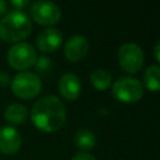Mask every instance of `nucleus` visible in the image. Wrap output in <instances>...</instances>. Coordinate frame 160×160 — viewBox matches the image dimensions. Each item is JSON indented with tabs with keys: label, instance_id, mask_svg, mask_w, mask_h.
<instances>
[{
	"label": "nucleus",
	"instance_id": "20e7f679",
	"mask_svg": "<svg viewBox=\"0 0 160 160\" xmlns=\"http://www.w3.org/2000/svg\"><path fill=\"white\" fill-rule=\"evenodd\" d=\"M111 92L118 101L125 104H134L142 98L144 86L136 78L122 76L112 84Z\"/></svg>",
	"mask_w": 160,
	"mask_h": 160
},
{
	"label": "nucleus",
	"instance_id": "a211bd4d",
	"mask_svg": "<svg viewBox=\"0 0 160 160\" xmlns=\"http://www.w3.org/2000/svg\"><path fill=\"white\" fill-rule=\"evenodd\" d=\"M11 5L15 8V10H21L22 11V9L29 5V1L28 0H12Z\"/></svg>",
	"mask_w": 160,
	"mask_h": 160
},
{
	"label": "nucleus",
	"instance_id": "2eb2a0df",
	"mask_svg": "<svg viewBox=\"0 0 160 160\" xmlns=\"http://www.w3.org/2000/svg\"><path fill=\"white\" fill-rule=\"evenodd\" d=\"M159 75H160V68L158 65H150L146 68V70L144 71V75H142V81L148 90H150L152 92L159 91V88H160Z\"/></svg>",
	"mask_w": 160,
	"mask_h": 160
},
{
	"label": "nucleus",
	"instance_id": "aec40b11",
	"mask_svg": "<svg viewBox=\"0 0 160 160\" xmlns=\"http://www.w3.org/2000/svg\"><path fill=\"white\" fill-rule=\"evenodd\" d=\"M8 11V2L4 0H0V16L5 15Z\"/></svg>",
	"mask_w": 160,
	"mask_h": 160
},
{
	"label": "nucleus",
	"instance_id": "9d476101",
	"mask_svg": "<svg viewBox=\"0 0 160 160\" xmlns=\"http://www.w3.org/2000/svg\"><path fill=\"white\" fill-rule=\"evenodd\" d=\"M21 146L20 132L10 125L0 128V151L5 155H14Z\"/></svg>",
	"mask_w": 160,
	"mask_h": 160
},
{
	"label": "nucleus",
	"instance_id": "1a4fd4ad",
	"mask_svg": "<svg viewBox=\"0 0 160 160\" xmlns=\"http://www.w3.org/2000/svg\"><path fill=\"white\" fill-rule=\"evenodd\" d=\"M62 42V34L55 28H48L40 31L36 36V46L41 52H55Z\"/></svg>",
	"mask_w": 160,
	"mask_h": 160
},
{
	"label": "nucleus",
	"instance_id": "f257e3e1",
	"mask_svg": "<svg viewBox=\"0 0 160 160\" xmlns=\"http://www.w3.org/2000/svg\"><path fill=\"white\" fill-rule=\"evenodd\" d=\"M30 118L38 130L42 132H55L65 124L66 110L58 96L48 95L34 104Z\"/></svg>",
	"mask_w": 160,
	"mask_h": 160
},
{
	"label": "nucleus",
	"instance_id": "0eeeda50",
	"mask_svg": "<svg viewBox=\"0 0 160 160\" xmlns=\"http://www.w3.org/2000/svg\"><path fill=\"white\" fill-rule=\"evenodd\" d=\"M30 16L36 24L44 26H51L61 19V10L60 8L46 0H39L30 5Z\"/></svg>",
	"mask_w": 160,
	"mask_h": 160
},
{
	"label": "nucleus",
	"instance_id": "6ab92c4d",
	"mask_svg": "<svg viewBox=\"0 0 160 160\" xmlns=\"http://www.w3.org/2000/svg\"><path fill=\"white\" fill-rule=\"evenodd\" d=\"M10 81H11L10 75L5 71H0V86H8Z\"/></svg>",
	"mask_w": 160,
	"mask_h": 160
},
{
	"label": "nucleus",
	"instance_id": "6e6552de",
	"mask_svg": "<svg viewBox=\"0 0 160 160\" xmlns=\"http://www.w3.org/2000/svg\"><path fill=\"white\" fill-rule=\"evenodd\" d=\"M89 41L82 35H72L68 39L64 45V55L71 62H78L82 60L89 52Z\"/></svg>",
	"mask_w": 160,
	"mask_h": 160
},
{
	"label": "nucleus",
	"instance_id": "f3484780",
	"mask_svg": "<svg viewBox=\"0 0 160 160\" xmlns=\"http://www.w3.org/2000/svg\"><path fill=\"white\" fill-rule=\"evenodd\" d=\"M71 160H96V159L90 152H82V151H80V152L75 154Z\"/></svg>",
	"mask_w": 160,
	"mask_h": 160
},
{
	"label": "nucleus",
	"instance_id": "dca6fc26",
	"mask_svg": "<svg viewBox=\"0 0 160 160\" xmlns=\"http://www.w3.org/2000/svg\"><path fill=\"white\" fill-rule=\"evenodd\" d=\"M34 68H35V70L38 71V72H40V74H46V72H49L50 70H51V68H52V61H51V59H49L48 56H38V59H36V61H35V64H34Z\"/></svg>",
	"mask_w": 160,
	"mask_h": 160
},
{
	"label": "nucleus",
	"instance_id": "ddd939ff",
	"mask_svg": "<svg viewBox=\"0 0 160 160\" xmlns=\"http://www.w3.org/2000/svg\"><path fill=\"white\" fill-rule=\"evenodd\" d=\"M74 141L78 149L82 150V152H88V150H91L95 146L96 138L90 129H80L76 131L74 136Z\"/></svg>",
	"mask_w": 160,
	"mask_h": 160
},
{
	"label": "nucleus",
	"instance_id": "9b49d317",
	"mask_svg": "<svg viewBox=\"0 0 160 160\" xmlns=\"http://www.w3.org/2000/svg\"><path fill=\"white\" fill-rule=\"evenodd\" d=\"M58 89L64 99L69 101H74L81 94V81L76 74L65 72L58 82Z\"/></svg>",
	"mask_w": 160,
	"mask_h": 160
},
{
	"label": "nucleus",
	"instance_id": "39448f33",
	"mask_svg": "<svg viewBox=\"0 0 160 160\" xmlns=\"http://www.w3.org/2000/svg\"><path fill=\"white\" fill-rule=\"evenodd\" d=\"M118 62L120 68L128 74L139 72L145 62V55L142 49L135 42H126L118 50Z\"/></svg>",
	"mask_w": 160,
	"mask_h": 160
},
{
	"label": "nucleus",
	"instance_id": "412c9836",
	"mask_svg": "<svg viewBox=\"0 0 160 160\" xmlns=\"http://www.w3.org/2000/svg\"><path fill=\"white\" fill-rule=\"evenodd\" d=\"M160 49V42L158 41L156 44H155V46H154V54H155V59H156V61H160V55H159V50Z\"/></svg>",
	"mask_w": 160,
	"mask_h": 160
},
{
	"label": "nucleus",
	"instance_id": "4468645a",
	"mask_svg": "<svg viewBox=\"0 0 160 160\" xmlns=\"http://www.w3.org/2000/svg\"><path fill=\"white\" fill-rule=\"evenodd\" d=\"M90 81L96 90L105 91L111 85L112 76L105 69H96L90 74Z\"/></svg>",
	"mask_w": 160,
	"mask_h": 160
},
{
	"label": "nucleus",
	"instance_id": "423d86ee",
	"mask_svg": "<svg viewBox=\"0 0 160 160\" xmlns=\"http://www.w3.org/2000/svg\"><path fill=\"white\" fill-rule=\"evenodd\" d=\"M36 59L38 51L29 42H18L8 51V64L15 70H26L34 66Z\"/></svg>",
	"mask_w": 160,
	"mask_h": 160
},
{
	"label": "nucleus",
	"instance_id": "f8f14e48",
	"mask_svg": "<svg viewBox=\"0 0 160 160\" xmlns=\"http://www.w3.org/2000/svg\"><path fill=\"white\" fill-rule=\"evenodd\" d=\"M28 115H29V111H28V108L20 102H14V104H10L6 109H5V112H4V116H5V120L8 122H10L11 125H20V124H24L25 120L28 119Z\"/></svg>",
	"mask_w": 160,
	"mask_h": 160
},
{
	"label": "nucleus",
	"instance_id": "7ed1b4c3",
	"mask_svg": "<svg viewBox=\"0 0 160 160\" xmlns=\"http://www.w3.org/2000/svg\"><path fill=\"white\" fill-rule=\"evenodd\" d=\"M10 85L14 95L24 100L36 98L42 89V81L40 76L32 71L18 72L11 79Z\"/></svg>",
	"mask_w": 160,
	"mask_h": 160
},
{
	"label": "nucleus",
	"instance_id": "f03ea898",
	"mask_svg": "<svg viewBox=\"0 0 160 160\" xmlns=\"http://www.w3.org/2000/svg\"><path fill=\"white\" fill-rule=\"evenodd\" d=\"M32 29L30 16L21 10H14L0 20V39L5 42H21Z\"/></svg>",
	"mask_w": 160,
	"mask_h": 160
}]
</instances>
